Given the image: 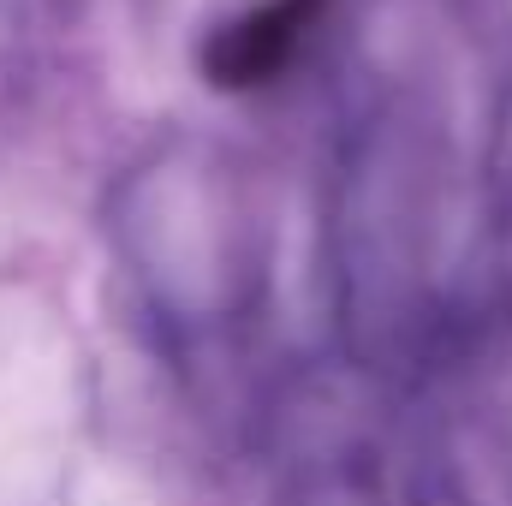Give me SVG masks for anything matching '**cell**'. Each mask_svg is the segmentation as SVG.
<instances>
[{"label":"cell","instance_id":"6da1fadb","mask_svg":"<svg viewBox=\"0 0 512 506\" xmlns=\"http://www.w3.org/2000/svg\"><path fill=\"white\" fill-rule=\"evenodd\" d=\"M328 0H262L256 12L233 18L227 30H215V42L203 48V72L221 90H256L274 84L298 48L310 42V30L322 24Z\"/></svg>","mask_w":512,"mask_h":506}]
</instances>
